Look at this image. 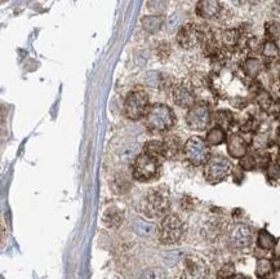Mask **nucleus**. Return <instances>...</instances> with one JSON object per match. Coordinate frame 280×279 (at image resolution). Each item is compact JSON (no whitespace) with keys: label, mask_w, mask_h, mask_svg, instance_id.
Here are the masks:
<instances>
[{"label":"nucleus","mask_w":280,"mask_h":279,"mask_svg":"<svg viewBox=\"0 0 280 279\" xmlns=\"http://www.w3.org/2000/svg\"><path fill=\"white\" fill-rule=\"evenodd\" d=\"M171 208V193L164 185L151 188L141 203V211L149 219H159L168 215Z\"/></svg>","instance_id":"1"},{"label":"nucleus","mask_w":280,"mask_h":279,"mask_svg":"<svg viewBox=\"0 0 280 279\" xmlns=\"http://www.w3.org/2000/svg\"><path fill=\"white\" fill-rule=\"evenodd\" d=\"M146 127L151 132H168L176 123V115L173 110L165 103H154L149 107L145 116Z\"/></svg>","instance_id":"2"},{"label":"nucleus","mask_w":280,"mask_h":279,"mask_svg":"<svg viewBox=\"0 0 280 279\" xmlns=\"http://www.w3.org/2000/svg\"><path fill=\"white\" fill-rule=\"evenodd\" d=\"M160 161L150 157L146 153H141L132 163V177L140 182L154 181L160 175Z\"/></svg>","instance_id":"3"},{"label":"nucleus","mask_w":280,"mask_h":279,"mask_svg":"<svg viewBox=\"0 0 280 279\" xmlns=\"http://www.w3.org/2000/svg\"><path fill=\"white\" fill-rule=\"evenodd\" d=\"M185 234V224L182 219L176 213H168L162 219L159 226L158 238L159 242L164 246L177 244L183 238Z\"/></svg>","instance_id":"4"},{"label":"nucleus","mask_w":280,"mask_h":279,"mask_svg":"<svg viewBox=\"0 0 280 279\" xmlns=\"http://www.w3.org/2000/svg\"><path fill=\"white\" fill-rule=\"evenodd\" d=\"M182 154L185 159L192 166H204L210 158L209 145L207 144L205 138H201L199 136L190 137L182 148Z\"/></svg>","instance_id":"5"},{"label":"nucleus","mask_w":280,"mask_h":279,"mask_svg":"<svg viewBox=\"0 0 280 279\" xmlns=\"http://www.w3.org/2000/svg\"><path fill=\"white\" fill-rule=\"evenodd\" d=\"M232 164L223 155H210L207 163L204 164V177L209 184L216 185L225 181L231 173Z\"/></svg>","instance_id":"6"},{"label":"nucleus","mask_w":280,"mask_h":279,"mask_svg":"<svg viewBox=\"0 0 280 279\" xmlns=\"http://www.w3.org/2000/svg\"><path fill=\"white\" fill-rule=\"evenodd\" d=\"M149 94L142 89L129 92L124 101V115L131 120H140L149 110Z\"/></svg>","instance_id":"7"},{"label":"nucleus","mask_w":280,"mask_h":279,"mask_svg":"<svg viewBox=\"0 0 280 279\" xmlns=\"http://www.w3.org/2000/svg\"><path fill=\"white\" fill-rule=\"evenodd\" d=\"M209 266L207 261L198 255H187L183 257L181 279H208Z\"/></svg>","instance_id":"8"},{"label":"nucleus","mask_w":280,"mask_h":279,"mask_svg":"<svg viewBox=\"0 0 280 279\" xmlns=\"http://www.w3.org/2000/svg\"><path fill=\"white\" fill-rule=\"evenodd\" d=\"M177 43L181 48L186 49V51L198 48V47L203 46V43H205L204 31L201 30L198 25H185L180 28L177 33Z\"/></svg>","instance_id":"9"},{"label":"nucleus","mask_w":280,"mask_h":279,"mask_svg":"<svg viewBox=\"0 0 280 279\" xmlns=\"http://www.w3.org/2000/svg\"><path fill=\"white\" fill-rule=\"evenodd\" d=\"M212 115L207 103L196 102L186 114V124L192 130H205L210 124Z\"/></svg>","instance_id":"10"},{"label":"nucleus","mask_w":280,"mask_h":279,"mask_svg":"<svg viewBox=\"0 0 280 279\" xmlns=\"http://www.w3.org/2000/svg\"><path fill=\"white\" fill-rule=\"evenodd\" d=\"M228 240L236 249H248L253 243V230L243 222L232 225L228 231Z\"/></svg>","instance_id":"11"},{"label":"nucleus","mask_w":280,"mask_h":279,"mask_svg":"<svg viewBox=\"0 0 280 279\" xmlns=\"http://www.w3.org/2000/svg\"><path fill=\"white\" fill-rule=\"evenodd\" d=\"M173 101L177 106L190 109L196 103V93L192 83L181 82L173 87Z\"/></svg>","instance_id":"12"},{"label":"nucleus","mask_w":280,"mask_h":279,"mask_svg":"<svg viewBox=\"0 0 280 279\" xmlns=\"http://www.w3.org/2000/svg\"><path fill=\"white\" fill-rule=\"evenodd\" d=\"M226 145H227L228 155L231 158L241 159L248 154V144L240 134L232 133L231 136H228Z\"/></svg>","instance_id":"13"},{"label":"nucleus","mask_w":280,"mask_h":279,"mask_svg":"<svg viewBox=\"0 0 280 279\" xmlns=\"http://www.w3.org/2000/svg\"><path fill=\"white\" fill-rule=\"evenodd\" d=\"M124 220H125L124 209L115 206V204L106 207V209H105L104 213H102V222L106 225L107 228L118 229L119 226H122Z\"/></svg>","instance_id":"14"},{"label":"nucleus","mask_w":280,"mask_h":279,"mask_svg":"<svg viewBox=\"0 0 280 279\" xmlns=\"http://www.w3.org/2000/svg\"><path fill=\"white\" fill-rule=\"evenodd\" d=\"M222 6L219 0H199L195 12L199 17L205 20H212L221 13Z\"/></svg>","instance_id":"15"},{"label":"nucleus","mask_w":280,"mask_h":279,"mask_svg":"<svg viewBox=\"0 0 280 279\" xmlns=\"http://www.w3.org/2000/svg\"><path fill=\"white\" fill-rule=\"evenodd\" d=\"M132 230L137 234L138 237L152 238L158 234L159 229H156V225L146 220L137 219L132 222Z\"/></svg>","instance_id":"16"},{"label":"nucleus","mask_w":280,"mask_h":279,"mask_svg":"<svg viewBox=\"0 0 280 279\" xmlns=\"http://www.w3.org/2000/svg\"><path fill=\"white\" fill-rule=\"evenodd\" d=\"M141 26L146 33L156 34L160 31L164 26V16L163 15H151L145 16L141 20Z\"/></svg>","instance_id":"17"},{"label":"nucleus","mask_w":280,"mask_h":279,"mask_svg":"<svg viewBox=\"0 0 280 279\" xmlns=\"http://www.w3.org/2000/svg\"><path fill=\"white\" fill-rule=\"evenodd\" d=\"M164 143V150H165V159H171L177 157L180 154V152H182V144H181V140L177 136L172 134V136H168L163 140Z\"/></svg>","instance_id":"18"},{"label":"nucleus","mask_w":280,"mask_h":279,"mask_svg":"<svg viewBox=\"0 0 280 279\" xmlns=\"http://www.w3.org/2000/svg\"><path fill=\"white\" fill-rule=\"evenodd\" d=\"M143 153H146L150 157H154V158L162 161L165 159V150H164V143L160 141V140H151V141H147L143 146Z\"/></svg>","instance_id":"19"},{"label":"nucleus","mask_w":280,"mask_h":279,"mask_svg":"<svg viewBox=\"0 0 280 279\" xmlns=\"http://www.w3.org/2000/svg\"><path fill=\"white\" fill-rule=\"evenodd\" d=\"M240 31L237 29H227L221 33V44L226 49H234L240 40Z\"/></svg>","instance_id":"20"},{"label":"nucleus","mask_w":280,"mask_h":279,"mask_svg":"<svg viewBox=\"0 0 280 279\" xmlns=\"http://www.w3.org/2000/svg\"><path fill=\"white\" fill-rule=\"evenodd\" d=\"M205 141H207V144L209 146H218L221 145V144L226 143V141H227L226 129H223V128L219 127V125H214L213 128H210L207 132Z\"/></svg>","instance_id":"21"},{"label":"nucleus","mask_w":280,"mask_h":279,"mask_svg":"<svg viewBox=\"0 0 280 279\" xmlns=\"http://www.w3.org/2000/svg\"><path fill=\"white\" fill-rule=\"evenodd\" d=\"M262 69H263V64L257 57H249L244 61L243 70L245 75H248L249 78H257L262 71Z\"/></svg>","instance_id":"22"},{"label":"nucleus","mask_w":280,"mask_h":279,"mask_svg":"<svg viewBox=\"0 0 280 279\" xmlns=\"http://www.w3.org/2000/svg\"><path fill=\"white\" fill-rule=\"evenodd\" d=\"M276 243V239H275L267 230L261 229V230L258 231V235H257V246H258L259 248L265 249V251H270V249L275 248Z\"/></svg>","instance_id":"23"},{"label":"nucleus","mask_w":280,"mask_h":279,"mask_svg":"<svg viewBox=\"0 0 280 279\" xmlns=\"http://www.w3.org/2000/svg\"><path fill=\"white\" fill-rule=\"evenodd\" d=\"M266 179L271 185L280 184V164L277 162H270L266 166Z\"/></svg>","instance_id":"24"},{"label":"nucleus","mask_w":280,"mask_h":279,"mask_svg":"<svg viewBox=\"0 0 280 279\" xmlns=\"http://www.w3.org/2000/svg\"><path fill=\"white\" fill-rule=\"evenodd\" d=\"M262 56L267 58L268 61H275L280 55L279 47L274 40H266L263 42V47H262Z\"/></svg>","instance_id":"25"},{"label":"nucleus","mask_w":280,"mask_h":279,"mask_svg":"<svg viewBox=\"0 0 280 279\" xmlns=\"http://www.w3.org/2000/svg\"><path fill=\"white\" fill-rule=\"evenodd\" d=\"M274 271V264L268 258H259L257 261L256 266V275L258 278H267L271 273Z\"/></svg>","instance_id":"26"},{"label":"nucleus","mask_w":280,"mask_h":279,"mask_svg":"<svg viewBox=\"0 0 280 279\" xmlns=\"http://www.w3.org/2000/svg\"><path fill=\"white\" fill-rule=\"evenodd\" d=\"M214 119H216L217 125L222 127L223 129H227V128L231 127L232 121H234V116L227 110H219V111H217Z\"/></svg>","instance_id":"27"},{"label":"nucleus","mask_w":280,"mask_h":279,"mask_svg":"<svg viewBox=\"0 0 280 279\" xmlns=\"http://www.w3.org/2000/svg\"><path fill=\"white\" fill-rule=\"evenodd\" d=\"M265 35L267 40H276L280 38V22L270 21L265 25Z\"/></svg>","instance_id":"28"},{"label":"nucleus","mask_w":280,"mask_h":279,"mask_svg":"<svg viewBox=\"0 0 280 279\" xmlns=\"http://www.w3.org/2000/svg\"><path fill=\"white\" fill-rule=\"evenodd\" d=\"M147 8L154 15H164L168 8V0H147Z\"/></svg>","instance_id":"29"},{"label":"nucleus","mask_w":280,"mask_h":279,"mask_svg":"<svg viewBox=\"0 0 280 279\" xmlns=\"http://www.w3.org/2000/svg\"><path fill=\"white\" fill-rule=\"evenodd\" d=\"M141 279H167V271L162 267H149L143 271Z\"/></svg>","instance_id":"30"},{"label":"nucleus","mask_w":280,"mask_h":279,"mask_svg":"<svg viewBox=\"0 0 280 279\" xmlns=\"http://www.w3.org/2000/svg\"><path fill=\"white\" fill-rule=\"evenodd\" d=\"M183 251L181 249H173V251L168 252L167 255L164 256V262L168 266H174L176 264H178L181 260H183Z\"/></svg>","instance_id":"31"},{"label":"nucleus","mask_w":280,"mask_h":279,"mask_svg":"<svg viewBox=\"0 0 280 279\" xmlns=\"http://www.w3.org/2000/svg\"><path fill=\"white\" fill-rule=\"evenodd\" d=\"M257 158L254 155L252 154H247L245 157L240 159V164H239V167L241 170H245V171H250V170H254L257 166Z\"/></svg>","instance_id":"32"},{"label":"nucleus","mask_w":280,"mask_h":279,"mask_svg":"<svg viewBox=\"0 0 280 279\" xmlns=\"http://www.w3.org/2000/svg\"><path fill=\"white\" fill-rule=\"evenodd\" d=\"M247 48L249 49L250 52H262V47H263V42L258 39L256 37H252L247 40Z\"/></svg>","instance_id":"33"},{"label":"nucleus","mask_w":280,"mask_h":279,"mask_svg":"<svg viewBox=\"0 0 280 279\" xmlns=\"http://www.w3.org/2000/svg\"><path fill=\"white\" fill-rule=\"evenodd\" d=\"M267 143L268 138L266 134H257V136L253 138V146H254L257 150L265 149L266 146H267Z\"/></svg>","instance_id":"34"},{"label":"nucleus","mask_w":280,"mask_h":279,"mask_svg":"<svg viewBox=\"0 0 280 279\" xmlns=\"http://www.w3.org/2000/svg\"><path fill=\"white\" fill-rule=\"evenodd\" d=\"M257 100H258V103L261 105V107H263V109H267V107L271 105L270 94H268L267 92H265V91L259 92Z\"/></svg>","instance_id":"35"},{"label":"nucleus","mask_w":280,"mask_h":279,"mask_svg":"<svg viewBox=\"0 0 280 279\" xmlns=\"http://www.w3.org/2000/svg\"><path fill=\"white\" fill-rule=\"evenodd\" d=\"M156 52H158L159 58H167L168 56H169V53H171V47H169L168 43H162V44L158 47V51Z\"/></svg>","instance_id":"36"},{"label":"nucleus","mask_w":280,"mask_h":279,"mask_svg":"<svg viewBox=\"0 0 280 279\" xmlns=\"http://www.w3.org/2000/svg\"><path fill=\"white\" fill-rule=\"evenodd\" d=\"M271 16L274 17L275 21L280 22V0H276L271 7Z\"/></svg>","instance_id":"37"},{"label":"nucleus","mask_w":280,"mask_h":279,"mask_svg":"<svg viewBox=\"0 0 280 279\" xmlns=\"http://www.w3.org/2000/svg\"><path fill=\"white\" fill-rule=\"evenodd\" d=\"M225 279H250V278L247 275H244V274H232V275L227 276V278Z\"/></svg>","instance_id":"38"},{"label":"nucleus","mask_w":280,"mask_h":279,"mask_svg":"<svg viewBox=\"0 0 280 279\" xmlns=\"http://www.w3.org/2000/svg\"><path fill=\"white\" fill-rule=\"evenodd\" d=\"M248 2H250V3H257V2H259V0H248Z\"/></svg>","instance_id":"39"},{"label":"nucleus","mask_w":280,"mask_h":279,"mask_svg":"<svg viewBox=\"0 0 280 279\" xmlns=\"http://www.w3.org/2000/svg\"><path fill=\"white\" fill-rule=\"evenodd\" d=\"M279 155H280V146H279Z\"/></svg>","instance_id":"40"},{"label":"nucleus","mask_w":280,"mask_h":279,"mask_svg":"<svg viewBox=\"0 0 280 279\" xmlns=\"http://www.w3.org/2000/svg\"><path fill=\"white\" fill-rule=\"evenodd\" d=\"M259 279H266V278H259Z\"/></svg>","instance_id":"41"},{"label":"nucleus","mask_w":280,"mask_h":279,"mask_svg":"<svg viewBox=\"0 0 280 279\" xmlns=\"http://www.w3.org/2000/svg\"><path fill=\"white\" fill-rule=\"evenodd\" d=\"M279 269H280V266H279Z\"/></svg>","instance_id":"42"}]
</instances>
